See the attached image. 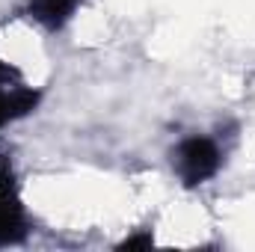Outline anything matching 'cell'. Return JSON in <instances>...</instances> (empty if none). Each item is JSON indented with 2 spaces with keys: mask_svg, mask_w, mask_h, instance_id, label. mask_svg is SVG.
<instances>
[{
  "mask_svg": "<svg viewBox=\"0 0 255 252\" xmlns=\"http://www.w3.org/2000/svg\"><path fill=\"white\" fill-rule=\"evenodd\" d=\"M172 169L184 187H199L223 169V148L214 136L193 133L172 148Z\"/></svg>",
  "mask_w": 255,
  "mask_h": 252,
  "instance_id": "obj_1",
  "label": "cell"
},
{
  "mask_svg": "<svg viewBox=\"0 0 255 252\" xmlns=\"http://www.w3.org/2000/svg\"><path fill=\"white\" fill-rule=\"evenodd\" d=\"M30 235V220L24 211V199L15 181L9 157H0V247L21 244Z\"/></svg>",
  "mask_w": 255,
  "mask_h": 252,
  "instance_id": "obj_2",
  "label": "cell"
},
{
  "mask_svg": "<svg viewBox=\"0 0 255 252\" xmlns=\"http://www.w3.org/2000/svg\"><path fill=\"white\" fill-rule=\"evenodd\" d=\"M39 101H42V92L30 86L15 65L0 60V127L30 116L39 107Z\"/></svg>",
  "mask_w": 255,
  "mask_h": 252,
  "instance_id": "obj_3",
  "label": "cell"
},
{
  "mask_svg": "<svg viewBox=\"0 0 255 252\" xmlns=\"http://www.w3.org/2000/svg\"><path fill=\"white\" fill-rule=\"evenodd\" d=\"M80 3L83 0H27L21 12L30 21H36L42 30L57 33V30H63L65 24L74 18V12L80 9Z\"/></svg>",
  "mask_w": 255,
  "mask_h": 252,
  "instance_id": "obj_4",
  "label": "cell"
},
{
  "mask_svg": "<svg viewBox=\"0 0 255 252\" xmlns=\"http://www.w3.org/2000/svg\"><path fill=\"white\" fill-rule=\"evenodd\" d=\"M148 247H154V238H151V232L130 235V238H125V241L119 244V250H148Z\"/></svg>",
  "mask_w": 255,
  "mask_h": 252,
  "instance_id": "obj_5",
  "label": "cell"
}]
</instances>
